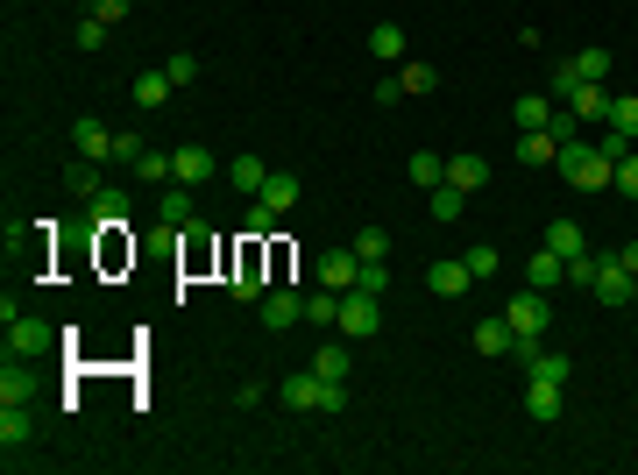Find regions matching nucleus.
<instances>
[{"instance_id": "nucleus-13", "label": "nucleus", "mask_w": 638, "mask_h": 475, "mask_svg": "<svg viewBox=\"0 0 638 475\" xmlns=\"http://www.w3.org/2000/svg\"><path fill=\"white\" fill-rule=\"evenodd\" d=\"M227 178H234V192H242V199H263L270 164H263V156H234V164H227Z\"/></svg>"}, {"instance_id": "nucleus-37", "label": "nucleus", "mask_w": 638, "mask_h": 475, "mask_svg": "<svg viewBox=\"0 0 638 475\" xmlns=\"http://www.w3.org/2000/svg\"><path fill=\"white\" fill-rule=\"evenodd\" d=\"M546 135H553V142H561V149H568V142L582 135V121H575L568 107H553V121H546Z\"/></svg>"}, {"instance_id": "nucleus-27", "label": "nucleus", "mask_w": 638, "mask_h": 475, "mask_svg": "<svg viewBox=\"0 0 638 475\" xmlns=\"http://www.w3.org/2000/svg\"><path fill=\"white\" fill-rule=\"evenodd\" d=\"M610 128L638 142V93H617V100H610Z\"/></svg>"}, {"instance_id": "nucleus-31", "label": "nucleus", "mask_w": 638, "mask_h": 475, "mask_svg": "<svg viewBox=\"0 0 638 475\" xmlns=\"http://www.w3.org/2000/svg\"><path fill=\"white\" fill-rule=\"evenodd\" d=\"M397 86L419 100V93H433V86H440V71H433V64H405V71H397Z\"/></svg>"}, {"instance_id": "nucleus-12", "label": "nucleus", "mask_w": 638, "mask_h": 475, "mask_svg": "<svg viewBox=\"0 0 638 475\" xmlns=\"http://www.w3.org/2000/svg\"><path fill=\"white\" fill-rule=\"evenodd\" d=\"M610 100H617V93L596 78V86H575V93H568V114H575V121H610Z\"/></svg>"}, {"instance_id": "nucleus-24", "label": "nucleus", "mask_w": 638, "mask_h": 475, "mask_svg": "<svg viewBox=\"0 0 638 475\" xmlns=\"http://www.w3.org/2000/svg\"><path fill=\"white\" fill-rule=\"evenodd\" d=\"M553 107H561L553 93H525V100H518V128H546V121H553Z\"/></svg>"}, {"instance_id": "nucleus-33", "label": "nucleus", "mask_w": 638, "mask_h": 475, "mask_svg": "<svg viewBox=\"0 0 638 475\" xmlns=\"http://www.w3.org/2000/svg\"><path fill=\"white\" fill-rule=\"evenodd\" d=\"M461 263H468V277H497V270H504V256H497L490 242H475V249H468Z\"/></svg>"}, {"instance_id": "nucleus-21", "label": "nucleus", "mask_w": 638, "mask_h": 475, "mask_svg": "<svg viewBox=\"0 0 638 475\" xmlns=\"http://www.w3.org/2000/svg\"><path fill=\"white\" fill-rule=\"evenodd\" d=\"M468 341L483 348V355H511V341H518V334H511V320H504V312H497V320H483V327H475Z\"/></svg>"}, {"instance_id": "nucleus-45", "label": "nucleus", "mask_w": 638, "mask_h": 475, "mask_svg": "<svg viewBox=\"0 0 638 475\" xmlns=\"http://www.w3.org/2000/svg\"><path fill=\"white\" fill-rule=\"evenodd\" d=\"M617 263H624V270L638 277V242H624V249H617Z\"/></svg>"}, {"instance_id": "nucleus-39", "label": "nucleus", "mask_w": 638, "mask_h": 475, "mask_svg": "<svg viewBox=\"0 0 638 475\" xmlns=\"http://www.w3.org/2000/svg\"><path fill=\"white\" fill-rule=\"evenodd\" d=\"M164 78H171V86H192V78H199V57H185V50H178V57L164 64Z\"/></svg>"}, {"instance_id": "nucleus-44", "label": "nucleus", "mask_w": 638, "mask_h": 475, "mask_svg": "<svg viewBox=\"0 0 638 475\" xmlns=\"http://www.w3.org/2000/svg\"><path fill=\"white\" fill-rule=\"evenodd\" d=\"M93 15H100V22H107V29H114V22H121V15H128V0H93Z\"/></svg>"}, {"instance_id": "nucleus-14", "label": "nucleus", "mask_w": 638, "mask_h": 475, "mask_svg": "<svg viewBox=\"0 0 638 475\" xmlns=\"http://www.w3.org/2000/svg\"><path fill=\"white\" fill-rule=\"evenodd\" d=\"M447 185L454 192H483L490 185V164H483V156H447Z\"/></svg>"}, {"instance_id": "nucleus-7", "label": "nucleus", "mask_w": 638, "mask_h": 475, "mask_svg": "<svg viewBox=\"0 0 638 475\" xmlns=\"http://www.w3.org/2000/svg\"><path fill=\"white\" fill-rule=\"evenodd\" d=\"M561 390H568V383H553V376H525V412H532L539 426H553V419H561V405H568Z\"/></svg>"}, {"instance_id": "nucleus-41", "label": "nucleus", "mask_w": 638, "mask_h": 475, "mask_svg": "<svg viewBox=\"0 0 638 475\" xmlns=\"http://www.w3.org/2000/svg\"><path fill=\"white\" fill-rule=\"evenodd\" d=\"M270 227H277V206H263V199H256V206H249V242H263Z\"/></svg>"}, {"instance_id": "nucleus-16", "label": "nucleus", "mask_w": 638, "mask_h": 475, "mask_svg": "<svg viewBox=\"0 0 638 475\" xmlns=\"http://www.w3.org/2000/svg\"><path fill=\"white\" fill-rule=\"evenodd\" d=\"M518 164H561V142L546 128H518Z\"/></svg>"}, {"instance_id": "nucleus-17", "label": "nucleus", "mask_w": 638, "mask_h": 475, "mask_svg": "<svg viewBox=\"0 0 638 475\" xmlns=\"http://www.w3.org/2000/svg\"><path fill=\"white\" fill-rule=\"evenodd\" d=\"M426 291H440V298H461V291H468V263H461V256L433 263V270H426Z\"/></svg>"}, {"instance_id": "nucleus-34", "label": "nucleus", "mask_w": 638, "mask_h": 475, "mask_svg": "<svg viewBox=\"0 0 638 475\" xmlns=\"http://www.w3.org/2000/svg\"><path fill=\"white\" fill-rule=\"evenodd\" d=\"M227 291H234V298H263V270H256V256H242V270H234Z\"/></svg>"}, {"instance_id": "nucleus-28", "label": "nucleus", "mask_w": 638, "mask_h": 475, "mask_svg": "<svg viewBox=\"0 0 638 475\" xmlns=\"http://www.w3.org/2000/svg\"><path fill=\"white\" fill-rule=\"evenodd\" d=\"M355 256H362V263H383V256H390V234H383V227H355Z\"/></svg>"}, {"instance_id": "nucleus-6", "label": "nucleus", "mask_w": 638, "mask_h": 475, "mask_svg": "<svg viewBox=\"0 0 638 475\" xmlns=\"http://www.w3.org/2000/svg\"><path fill=\"white\" fill-rule=\"evenodd\" d=\"M71 142H78V164H114V128H107V121L78 114V121H71Z\"/></svg>"}, {"instance_id": "nucleus-9", "label": "nucleus", "mask_w": 638, "mask_h": 475, "mask_svg": "<svg viewBox=\"0 0 638 475\" xmlns=\"http://www.w3.org/2000/svg\"><path fill=\"white\" fill-rule=\"evenodd\" d=\"M355 270H362V256H355V249H327V256L312 263V277L327 284V291H355Z\"/></svg>"}, {"instance_id": "nucleus-35", "label": "nucleus", "mask_w": 638, "mask_h": 475, "mask_svg": "<svg viewBox=\"0 0 638 475\" xmlns=\"http://www.w3.org/2000/svg\"><path fill=\"white\" fill-rule=\"evenodd\" d=\"M135 178H149V185H171V156H164V149H142Z\"/></svg>"}, {"instance_id": "nucleus-42", "label": "nucleus", "mask_w": 638, "mask_h": 475, "mask_svg": "<svg viewBox=\"0 0 638 475\" xmlns=\"http://www.w3.org/2000/svg\"><path fill=\"white\" fill-rule=\"evenodd\" d=\"M100 43H107V22L86 15V22H78V50H100Z\"/></svg>"}, {"instance_id": "nucleus-19", "label": "nucleus", "mask_w": 638, "mask_h": 475, "mask_svg": "<svg viewBox=\"0 0 638 475\" xmlns=\"http://www.w3.org/2000/svg\"><path fill=\"white\" fill-rule=\"evenodd\" d=\"M546 249L561 256V263H575L589 242H582V227H575V220H546Z\"/></svg>"}, {"instance_id": "nucleus-5", "label": "nucleus", "mask_w": 638, "mask_h": 475, "mask_svg": "<svg viewBox=\"0 0 638 475\" xmlns=\"http://www.w3.org/2000/svg\"><path fill=\"white\" fill-rule=\"evenodd\" d=\"M0 320H8V355H43V348H50V327L36 320V312L0 305Z\"/></svg>"}, {"instance_id": "nucleus-18", "label": "nucleus", "mask_w": 638, "mask_h": 475, "mask_svg": "<svg viewBox=\"0 0 638 475\" xmlns=\"http://www.w3.org/2000/svg\"><path fill=\"white\" fill-rule=\"evenodd\" d=\"M29 433H36V419H29V405H22V398H15V405H0V447L15 454Z\"/></svg>"}, {"instance_id": "nucleus-1", "label": "nucleus", "mask_w": 638, "mask_h": 475, "mask_svg": "<svg viewBox=\"0 0 638 475\" xmlns=\"http://www.w3.org/2000/svg\"><path fill=\"white\" fill-rule=\"evenodd\" d=\"M561 178H568V185H582V192H603V185H617V164H610L596 142H582V135H575V142L561 149Z\"/></svg>"}, {"instance_id": "nucleus-10", "label": "nucleus", "mask_w": 638, "mask_h": 475, "mask_svg": "<svg viewBox=\"0 0 638 475\" xmlns=\"http://www.w3.org/2000/svg\"><path fill=\"white\" fill-rule=\"evenodd\" d=\"M596 298H603V305H631V298H638V277H631L617 256H603V270H596Z\"/></svg>"}, {"instance_id": "nucleus-4", "label": "nucleus", "mask_w": 638, "mask_h": 475, "mask_svg": "<svg viewBox=\"0 0 638 475\" xmlns=\"http://www.w3.org/2000/svg\"><path fill=\"white\" fill-rule=\"evenodd\" d=\"M504 320H511L518 341H539V334L553 327V305H546V291H518V298L504 305Z\"/></svg>"}, {"instance_id": "nucleus-40", "label": "nucleus", "mask_w": 638, "mask_h": 475, "mask_svg": "<svg viewBox=\"0 0 638 475\" xmlns=\"http://www.w3.org/2000/svg\"><path fill=\"white\" fill-rule=\"evenodd\" d=\"M596 149H603V156H610V164H624V156H631V149H638V142H631V135H617V128H603V142H596Z\"/></svg>"}, {"instance_id": "nucleus-23", "label": "nucleus", "mask_w": 638, "mask_h": 475, "mask_svg": "<svg viewBox=\"0 0 638 475\" xmlns=\"http://www.w3.org/2000/svg\"><path fill=\"white\" fill-rule=\"evenodd\" d=\"M312 369H319V376H327V383H348V369H355V355H348V348L334 341V348H319V355H312Z\"/></svg>"}, {"instance_id": "nucleus-29", "label": "nucleus", "mask_w": 638, "mask_h": 475, "mask_svg": "<svg viewBox=\"0 0 638 475\" xmlns=\"http://www.w3.org/2000/svg\"><path fill=\"white\" fill-rule=\"evenodd\" d=\"M369 50H376V57H405V29H397V22H376V29H369Z\"/></svg>"}, {"instance_id": "nucleus-8", "label": "nucleus", "mask_w": 638, "mask_h": 475, "mask_svg": "<svg viewBox=\"0 0 638 475\" xmlns=\"http://www.w3.org/2000/svg\"><path fill=\"white\" fill-rule=\"evenodd\" d=\"M213 171H220V164H213V149H206V142H185V149H171V178H178V185H206Z\"/></svg>"}, {"instance_id": "nucleus-3", "label": "nucleus", "mask_w": 638, "mask_h": 475, "mask_svg": "<svg viewBox=\"0 0 638 475\" xmlns=\"http://www.w3.org/2000/svg\"><path fill=\"white\" fill-rule=\"evenodd\" d=\"M341 341H369L376 327H383V298H369V291H341Z\"/></svg>"}, {"instance_id": "nucleus-15", "label": "nucleus", "mask_w": 638, "mask_h": 475, "mask_svg": "<svg viewBox=\"0 0 638 475\" xmlns=\"http://www.w3.org/2000/svg\"><path fill=\"white\" fill-rule=\"evenodd\" d=\"M156 220H164V227H192V185H164V199H156Z\"/></svg>"}, {"instance_id": "nucleus-22", "label": "nucleus", "mask_w": 638, "mask_h": 475, "mask_svg": "<svg viewBox=\"0 0 638 475\" xmlns=\"http://www.w3.org/2000/svg\"><path fill=\"white\" fill-rule=\"evenodd\" d=\"M171 93H178V86H171V78H164V71H142V78H135V107H149V114H156V107H164Z\"/></svg>"}, {"instance_id": "nucleus-20", "label": "nucleus", "mask_w": 638, "mask_h": 475, "mask_svg": "<svg viewBox=\"0 0 638 475\" xmlns=\"http://www.w3.org/2000/svg\"><path fill=\"white\" fill-rule=\"evenodd\" d=\"M334 320H341V291H327V284L305 291V327H334Z\"/></svg>"}, {"instance_id": "nucleus-32", "label": "nucleus", "mask_w": 638, "mask_h": 475, "mask_svg": "<svg viewBox=\"0 0 638 475\" xmlns=\"http://www.w3.org/2000/svg\"><path fill=\"white\" fill-rule=\"evenodd\" d=\"M426 199H433V220H461V206H468V192H454V185H433Z\"/></svg>"}, {"instance_id": "nucleus-25", "label": "nucleus", "mask_w": 638, "mask_h": 475, "mask_svg": "<svg viewBox=\"0 0 638 475\" xmlns=\"http://www.w3.org/2000/svg\"><path fill=\"white\" fill-rule=\"evenodd\" d=\"M263 206L291 213V206H298V178H291V171H270V185H263Z\"/></svg>"}, {"instance_id": "nucleus-2", "label": "nucleus", "mask_w": 638, "mask_h": 475, "mask_svg": "<svg viewBox=\"0 0 638 475\" xmlns=\"http://www.w3.org/2000/svg\"><path fill=\"white\" fill-rule=\"evenodd\" d=\"M610 50H575V57H561L553 64V100H568L575 86H596V78H610Z\"/></svg>"}, {"instance_id": "nucleus-38", "label": "nucleus", "mask_w": 638, "mask_h": 475, "mask_svg": "<svg viewBox=\"0 0 638 475\" xmlns=\"http://www.w3.org/2000/svg\"><path fill=\"white\" fill-rule=\"evenodd\" d=\"M15 398H29V376L8 362V369H0V405H15Z\"/></svg>"}, {"instance_id": "nucleus-11", "label": "nucleus", "mask_w": 638, "mask_h": 475, "mask_svg": "<svg viewBox=\"0 0 638 475\" xmlns=\"http://www.w3.org/2000/svg\"><path fill=\"white\" fill-rule=\"evenodd\" d=\"M305 320V298L298 291H263V327L270 334H284V327H298Z\"/></svg>"}, {"instance_id": "nucleus-26", "label": "nucleus", "mask_w": 638, "mask_h": 475, "mask_svg": "<svg viewBox=\"0 0 638 475\" xmlns=\"http://www.w3.org/2000/svg\"><path fill=\"white\" fill-rule=\"evenodd\" d=\"M525 277H532V284H539V291H546V284H568V263H561V256H553V249H539V256H532V270H525Z\"/></svg>"}, {"instance_id": "nucleus-36", "label": "nucleus", "mask_w": 638, "mask_h": 475, "mask_svg": "<svg viewBox=\"0 0 638 475\" xmlns=\"http://www.w3.org/2000/svg\"><path fill=\"white\" fill-rule=\"evenodd\" d=\"M355 291L383 298V291H390V270H383V263H362V270H355Z\"/></svg>"}, {"instance_id": "nucleus-30", "label": "nucleus", "mask_w": 638, "mask_h": 475, "mask_svg": "<svg viewBox=\"0 0 638 475\" xmlns=\"http://www.w3.org/2000/svg\"><path fill=\"white\" fill-rule=\"evenodd\" d=\"M412 185H419V192L447 185V164H440V156H426V149H419V156H412Z\"/></svg>"}, {"instance_id": "nucleus-43", "label": "nucleus", "mask_w": 638, "mask_h": 475, "mask_svg": "<svg viewBox=\"0 0 638 475\" xmlns=\"http://www.w3.org/2000/svg\"><path fill=\"white\" fill-rule=\"evenodd\" d=\"M617 192H624V199H638V149H631L624 164H617Z\"/></svg>"}]
</instances>
